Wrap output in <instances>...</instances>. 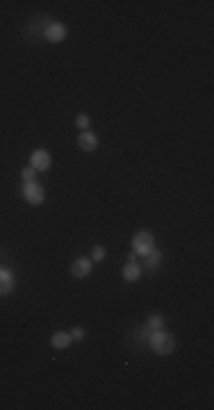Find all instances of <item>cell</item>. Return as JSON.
Masks as SVG:
<instances>
[{"instance_id":"cell-1","label":"cell","mask_w":214,"mask_h":410,"mask_svg":"<svg viewBox=\"0 0 214 410\" xmlns=\"http://www.w3.org/2000/svg\"><path fill=\"white\" fill-rule=\"evenodd\" d=\"M148 344L157 356H169V353H173L176 340H173L164 328H160V331H148Z\"/></svg>"},{"instance_id":"cell-2","label":"cell","mask_w":214,"mask_h":410,"mask_svg":"<svg viewBox=\"0 0 214 410\" xmlns=\"http://www.w3.org/2000/svg\"><path fill=\"white\" fill-rule=\"evenodd\" d=\"M155 249V240H153L151 230H139L132 237V253H139V255H148Z\"/></svg>"},{"instance_id":"cell-3","label":"cell","mask_w":214,"mask_h":410,"mask_svg":"<svg viewBox=\"0 0 214 410\" xmlns=\"http://www.w3.org/2000/svg\"><path fill=\"white\" fill-rule=\"evenodd\" d=\"M23 199L28 201L30 205H41L44 203V199H46V191H44V187L39 185L37 180H32V182H23Z\"/></svg>"},{"instance_id":"cell-4","label":"cell","mask_w":214,"mask_h":410,"mask_svg":"<svg viewBox=\"0 0 214 410\" xmlns=\"http://www.w3.org/2000/svg\"><path fill=\"white\" fill-rule=\"evenodd\" d=\"M50 162H53V158H50V153L44 148H37L32 155H30V166H32L34 171H48Z\"/></svg>"},{"instance_id":"cell-5","label":"cell","mask_w":214,"mask_h":410,"mask_svg":"<svg viewBox=\"0 0 214 410\" xmlns=\"http://www.w3.org/2000/svg\"><path fill=\"white\" fill-rule=\"evenodd\" d=\"M14 285H16L14 273L9 269H5V267H0V296H7L9 292L14 290Z\"/></svg>"},{"instance_id":"cell-6","label":"cell","mask_w":214,"mask_h":410,"mask_svg":"<svg viewBox=\"0 0 214 410\" xmlns=\"http://www.w3.org/2000/svg\"><path fill=\"white\" fill-rule=\"evenodd\" d=\"M71 273H73L75 278H87L91 273V257H78V260H73Z\"/></svg>"},{"instance_id":"cell-7","label":"cell","mask_w":214,"mask_h":410,"mask_svg":"<svg viewBox=\"0 0 214 410\" xmlns=\"http://www.w3.org/2000/svg\"><path fill=\"white\" fill-rule=\"evenodd\" d=\"M78 146L82 150H87V153H91V150L98 148V137L91 133V130H84V133H80V137H78Z\"/></svg>"},{"instance_id":"cell-8","label":"cell","mask_w":214,"mask_h":410,"mask_svg":"<svg viewBox=\"0 0 214 410\" xmlns=\"http://www.w3.org/2000/svg\"><path fill=\"white\" fill-rule=\"evenodd\" d=\"M64 37H66V28L62 23H50L48 28H46V39H48L50 44L64 41Z\"/></svg>"},{"instance_id":"cell-9","label":"cell","mask_w":214,"mask_h":410,"mask_svg":"<svg viewBox=\"0 0 214 410\" xmlns=\"http://www.w3.org/2000/svg\"><path fill=\"white\" fill-rule=\"evenodd\" d=\"M139 276H141V267L137 265L135 260L132 262H125V267H123V278L128 283H135V280H139Z\"/></svg>"},{"instance_id":"cell-10","label":"cell","mask_w":214,"mask_h":410,"mask_svg":"<svg viewBox=\"0 0 214 410\" xmlns=\"http://www.w3.org/2000/svg\"><path fill=\"white\" fill-rule=\"evenodd\" d=\"M71 342H73V340H71V333H55V335L50 337L53 349H66Z\"/></svg>"},{"instance_id":"cell-11","label":"cell","mask_w":214,"mask_h":410,"mask_svg":"<svg viewBox=\"0 0 214 410\" xmlns=\"http://www.w3.org/2000/svg\"><path fill=\"white\" fill-rule=\"evenodd\" d=\"M146 257V269H157V267L162 265V251H157V249H153L148 255H144Z\"/></svg>"},{"instance_id":"cell-12","label":"cell","mask_w":214,"mask_h":410,"mask_svg":"<svg viewBox=\"0 0 214 410\" xmlns=\"http://www.w3.org/2000/svg\"><path fill=\"white\" fill-rule=\"evenodd\" d=\"M160 328H164V317L162 315H153L146 321V331H160Z\"/></svg>"},{"instance_id":"cell-13","label":"cell","mask_w":214,"mask_h":410,"mask_svg":"<svg viewBox=\"0 0 214 410\" xmlns=\"http://www.w3.org/2000/svg\"><path fill=\"white\" fill-rule=\"evenodd\" d=\"M105 246H94V251H91V262H100L105 260Z\"/></svg>"},{"instance_id":"cell-14","label":"cell","mask_w":214,"mask_h":410,"mask_svg":"<svg viewBox=\"0 0 214 410\" xmlns=\"http://www.w3.org/2000/svg\"><path fill=\"white\" fill-rule=\"evenodd\" d=\"M34 176H37V171H34L32 166H28V169H23V171H21V180H23V182H32V180H34Z\"/></svg>"},{"instance_id":"cell-15","label":"cell","mask_w":214,"mask_h":410,"mask_svg":"<svg viewBox=\"0 0 214 410\" xmlns=\"http://www.w3.org/2000/svg\"><path fill=\"white\" fill-rule=\"evenodd\" d=\"M75 125H78V128H82V130H87V128H89V116L80 114L78 119H75Z\"/></svg>"},{"instance_id":"cell-16","label":"cell","mask_w":214,"mask_h":410,"mask_svg":"<svg viewBox=\"0 0 214 410\" xmlns=\"http://www.w3.org/2000/svg\"><path fill=\"white\" fill-rule=\"evenodd\" d=\"M84 337V328L82 326H75L73 331H71V340H82Z\"/></svg>"}]
</instances>
